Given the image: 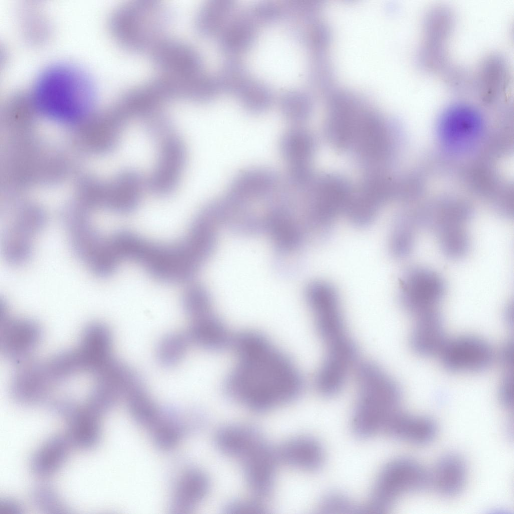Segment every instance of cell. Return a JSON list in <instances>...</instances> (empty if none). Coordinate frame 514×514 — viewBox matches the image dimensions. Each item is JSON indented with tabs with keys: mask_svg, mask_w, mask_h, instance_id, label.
<instances>
[{
	"mask_svg": "<svg viewBox=\"0 0 514 514\" xmlns=\"http://www.w3.org/2000/svg\"><path fill=\"white\" fill-rule=\"evenodd\" d=\"M72 446L66 434L52 436L32 455L30 464L32 473L41 478L54 475L66 461Z\"/></svg>",
	"mask_w": 514,
	"mask_h": 514,
	"instance_id": "cb8c5ba5",
	"label": "cell"
},
{
	"mask_svg": "<svg viewBox=\"0 0 514 514\" xmlns=\"http://www.w3.org/2000/svg\"><path fill=\"white\" fill-rule=\"evenodd\" d=\"M1 319V351L15 362L27 360L41 339L40 327L30 319L12 318L5 310Z\"/></svg>",
	"mask_w": 514,
	"mask_h": 514,
	"instance_id": "4fadbf2b",
	"label": "cell"
},
{
	"mask_svg": "<svg viewBox=\"0 0 514 514\" xmlns=\"http://www.w3.org/2000/svg\"><path fill=\"white\" fill-rule=\"evenodd\" d=\"M111 334L104 324L95 322L84 329L76 348L84 365L89 370H97L111 358Z\"/></svg>",
	"mask_w": 514,
	"mask_h": 514,
	"instance_id": "ffe728a7",
	"label": "cell"
},
{
	"mask_svg": "<svg viewBox=\"0 0 514 514\" xmlns=\"http://www.w3.org/2000/svg\"><path fill=\"white\" fill-rule=\"evenodd\" d=\"M358 395L352 426L355 434L370 437L383 432L399 411L402 391L398 384L377 364L370 361L357 366Z\"/></svg>",
	"mask_w": 514,
	"mask_h": 514,
	"instance_id": "3957f363",
	"label": "cell"
},
{
	"mask_svg": "<svg viewBox=\"0 0 514 514\" xmlns=\"http://www.w3.org/2000/svg\"><path fill=\"white\" fill-rule=\"evenodd\" d=\"M102 414L84 402L72 403L61 416L67 423V433L73 446L90 449L101 437Z\"/></svg>",
	"mask_w": 514,
	"mask_h": 514,
	"instance_id": "2e32d148",
	"label": "cell"
},
{
	"mask_svg": "<svg viewBox=\"0 0 514 514\" xmlns=\"http://www.w3.org/2000/svg\"><path fill=\"white\" fill-rule=\"evenodd\" d=\"M415 317L416 322L410 338L412 348L423 356L440 354L447 340L440 313L435 309Z\"/></svg>",
	"mask_w": 514,
	"mask_h": 514,
	"instance_id": "d6986e66",
	"label": "cell"
},
{
	"mask_svg": "<svg viewBox=\"0 0 514 514\" xmlns=\"http://www.w3.org/2000/svg\"><path fill=\"white\" fill-rule=\"evenodd\" d=\"M190 342L187 334L173 332L164 335L157 347L159 363L165 367L176 365L184 356Z\"/></svg>",
	"mask_w": 514,
	"mask_h": 514,
	"instance_id": "836d02e7",
	"label": "cell"
},
{
	"mask_svg": "<svg viewBox=\"0 0 514 514\" xmlns=\"http://www.w3.org/2000/svg\"><path fill=\"white\" fill-rule=\"evenodd\" d=\"M148 134L160 143L174 134L170 118L159 108L142 118Z\"/></svg>",
	"mask_w": 514,
	"mask_h": 514,
	"instance_id": "74e56055",
	"label": "cell"
},
{
	"mask_svg": "<svg viewBox=\"0 0 514 514\" xmlns=\"http://www.w3.org/2000/svg\"><path fill=\"white\" fill-rule=\"evenodd\" d=\"M394 186L384 172H367L359 188L353 190L345 212L355 224H368L383 203L394 197Z\"/></svg>",
	"mask_w": 514,
	"mask_h": 514,
	"instance_id": "8fae6325",
	"label": "cell"
},
{
	"mask_svg": "<svg viewBox=\"0 0 514 514\" xmlns=\"http://www.w3.org/2000/svg\"><path fill=\"white\" fill-rule=\"evenodd\" d=\"M430 476L413 459L403 457L392 460L380 470L362 510L371 513L387 512L402 495L423 490L430 485Z\"/></svg>",
	"mask_w": 514,
	"mask_h": 514,
	"instance_id": "52a82bcc",
	"label": "cell"
},
{
	"mask_svg": "<svg viewBox=\"0 0 514 514\" xmlns=\"http://www.w3.org/2000/svg\"><path fill=\"white\" fill-rule=\"evenodd\" d=\"M436 234L440 249L447 258L459 260L468 252L470 238L465 227L445 230Z\"/></svg>",
	"mask_w": 514,
	"mask_h": 514,
	"instance_id": "e575fe53",
	"label": "cell"
},
{
	"mask_svg": "<svg viewBox=\"0 0 514 514\" xmlns=\"http://www.w3.org/2000/svg\"><path fill=\"white\" fill-rule=\"evenodd\" d=\"M318 510L323 513H351L361 509L345 494L332 492L321 498Z\"/></svg>",
	"mask_w": 514,
	"mask_h": 514,
	"instance_id": "f35d334b",
	"label": "cell"
},
{
	"mask_svg": "<svg viewBox=\"0 0 514 514\" xmlns=\"http://www.w3.org/2000/svg\"><path fill=\"white\" fill-rule=\"evenodd\" d=\"M280 150L289 168L310 167L315 151V140L307 131L293 128L282 136Z\"/></svg>",
	"mask_w": 514,
	"mask_h": 514,
	"instance_id": "f1b7e54d",
	"label": "cell"
},
{
	"mask_svg": "<svg viewBox=\"0 0 514 514\" xmlns=\"http://www.w3.org/2000/svg\"><path fill=\"white\" fill-rule=\"evenodd\" d=\"M209 488V479L202 471H187L176 484L172 497V510L176 513H187L205 498Z\"/></svg>",
	"mask_w": 514,
	"mask_h": 514,
	"instance_id": "4316f807",
	"label": "cell"
},
{
	"mask_svg": "<svg viewBox=\"0 0 514 514\" xmlns=\"http://www.w3.org/2000/svg\"><path fill=\"white\" fill-rule=\"evenodd\" d=\"M467 474L464 459L458 454L448 453L440 458L430 473V484L443 495L454 496L463 489Z\"/></svg>",
	"mask_w": 514,
	"mask_h": 514,
	"instance_id": "d4e9b609",
	"label": "cell"
},
{
	"mask_svg": "<svg viewBox=\"0 0 514 514\" xmlns=\"http://www.w3.org/2000/svg\"><path fill=\"white\" fill-rule=\"evenodd\" d=\"M144 186L143 178L138 172L131 170L122 172L110 190L107 205L118 213L133 212L140 202Z\"/></svg>",
	"mask_w": 514,
	"mask_h": 514,
	"instance_id": "83f0119b",
	"label": "cell"
},
{
	"mask_svg": "<svg viewBox=\"0 0 514 514\" xmlns=\"http://www.w3.org/2000/svg\"><path fill=\"white\" fill-rule=\"evenodd\" d=\"M31 94L37 108L64 120L84 116L93 106L96 97L95 84L88 73L66 62L45 68L38 76Z\"/></svg>",
	"mask_w": 514,
	"mask_h": 514,
	"instance_id": "7a4b0ae2",
	"label": "cell"
},
{
	"mask_svg": "<svg viewBox=\"0 0 514 514\" xmlns=\"http://www.w3.org/2000/svg\"><path fill=\"white\" fill-rule=\"evenodd\" d=\"M128 259L142 265L157 280L167 283L189 281L202 263L185 237L178 242L164 244L138 235L130 249Z\"/></svg>",
	"mask_w": 514,
	"mask_h": 514,
	"instance_id": "5b68a950",
	"label": "cell"
},
{
	"mask_svg": "<svg viewBox=\"0 0 514 514\" xmlns=\"http://www.w3.org/2000/svg\"><path fill=\"white\" fill-rule=\"evenodd\" d=\"M276 453L277 458L286 464L306 471L318 469L324 459L321 444L308 436H297L287 440Z\"/></svg>",
	"mask_w": 514,
	"mask_h": 514,
	"instance_id": "44dd1931",
	"label": "cell"
},
{
	"mask_svg": "<svg viewBox=\"0 0 514 514\" xmlns=\"http://www.w3.org/2000/svg\"><path fill=\"white\" fill-rule=\"evenodd\" d=\"M21 506L19 502L12 498L0 500V514H19Z\"/></svg>",
	"mask_w": 514,
	"mask_h": 514,
	"instance_id": "b9f144b4",
	"label": "cell"
},
{
	"mask_svg": "<svg viewBox=\"0 0 514 514\" xmlns=\"http://www.w3.org/2000/svg\"><path fill=\"white\" fill-rule=\"evenodd\" d=\"M446 291L442 277L422 267L410 268L400 282V301L404 309L415 316L437 309Z\"/></svg>",
	"mask_w": 514,
	"mask_h": 514,
	"instance_id": "9c48e42d",
	"label": "cell"
},
{
	"mask_svg": "<svg viewBox=\"0 0 514 514\" xmlns=\"http://www.w3.org/2000/svg\"><path fill=\"white\" fill-rule=\"evenodd\" d=\"M265 507L257 500H237L231 502L227 507L229 513L251 514L262 512Z\"/></svg>",
	"mask_w": 514,
	"mask_h": 514,
	"instance_id": "ab89813d",
	"label": "cell"
},
{
	"mask_svg": "<svg viewBox=\"0 0 514 514\" xmlns=\"http://www.w3.org/2000/svg\"><path fill=\"white\" fill-rule=\"evenodd\" d=\"M480 115L473 107L466 104H456L449 107L443 115V121L450 125L449 134L451 143H467L468 139H475L479 123Z\"/></svg>",
	"mask_w": 514,
	"mask_h": 514,
	"instance_id": "4dcf8cb0",
	"label": "cell"
},
{
	"mask_svg": "<svg viewBox=\"0 0 514 514\" xmlns=\"http://www.w3.org/2000/svg\"><path fill=\"white\" fill-rule=\"evenodd\" d=\"M306 298L315 316L317 330L326 348L338 345L349 337L346 332L339 296L332 285L324 281L314 282L309 286Z\"/></svg>",
	"mask_w": 514,
	"mask_h": 514,
	"instance_id": "ba28073f",
	"label": "cell"
},
{
	"mask_svg": "<svg viewBox=\"0 0 514 514\" xmlns=\"http://www.w3.org/2000/svg\"><path fill=\"white\" fill-rule=\"evenodd\" d=\"M237 361L224 383L232 400L252 410L264 412L297 399L304 388L292 359L263 334L253 331L233 337Z\"/></svg>",
	"mask_w": 514,
	"mask_h": 514,
	"instance_id": "6da1fadb",
	"label": "cell"
},
{
	"mask_svg": "<svg viewBox=\"0 0 514 514\" xmlns=\"http://www.w3.org/2000/svg\"><path fill=\"white\" fill-rule=\"evenodd\" d=\"M181 302L184 311L193 319L210 312L209 296L201 286L189 287L184 293Z\"/></svg>",
	"mask_w": 514,
	"mask_h": 514,
	"instance_id": "d590c367",
	"label": "cell"
},
{
	"mask_svg": "<svg viewBox=\"0 0 514 514\" xmlns=\"http://www.w3.org/2000/svg\"><path fill=\"white\" fill-rule=\"evenodd\" d=\"M45 220L41 216H22L11 223L4 235V253L13 265L27 262L31 256L33 242L42 229Z\"/></svg>",
	"mask_w": 514,
	"mask_h": 514,
	"instance_id": "e0dca14e",
	"label": "cell"
},
{
	"mask_svg": "<svg viewBox=\"0 0 514 514\" xmlns=\"http://www.w3.org/2000/svg\"><path fill=\"white\" fill-rule=\"evenodd\" d=\"M21 364L12 379L13 399L18 403L27 406L47 402L50 384L43 362L26 360Z\"/></svg>",
	"mask_w": 514,
	"mask_h": 514,
	"instance_id": "9a60e30c",
	"label": "cell"
},
{
	"mask_svg": "<svg viewBox=\"0 0 514 514\" xmlns=\"http://www.w3.org/2000/svg\"><path fill=\"white\" fill-rule=\"evenodd\" d=\"M499 400L501 403L507 408L512 406L513 402V380L512 375H506L500 386Z\"/></svg>",
	"mask_w": 514,
	"mask_h": 514,
	"instance_id": "60d3db41",
	"label": "cell"
},
{
	"mask_svg": "<svg viewBox=\"0 0 514 514\" xmlns=\"http://www.w3.org/2000/svg\"><path fill=\"white\" fill-rule=\"evenodd\" d=\"M440 354L444 367L454 372L482 370L489 366L493 358L490 345L481 338L472 335L447 340Z\"/></svg>",
	"mask_w": 514,
	"mask_h": 514,
	"instance_id": "7c38bea8",
	"label": "cell"
},
{
	"mask_svg": "<svg viewBox=\"0 0 514 514\" xmlns=\"http://www.w3.org/2000/svg\"><path fill=\"white\" fill-rule=\"evenodd\" d=\"M277 181V175L269 169H248L241 172L232 180L226 196L237 204L242 203L271 192Z\"/></svg>",
	"mask_w": 514,
	"mask_h": 514,
	"instance_id": "7402d4cb",
	"label": "cell"
},
{
	"mask_svg": "<svg viewBox=\"0 0 514 514\" xmlns=\"http://www.w3.org/2000/svg\"><path fill=\"white\" fill-rule=\"evenodd\" d=\"M383 432L412 443L425 444L435 437L437 425L431 418L413 416L400 410L390 420Z\"/></svg>",
	"mask_w": 514,
	"mask_h": 514,
	"instance_id": "603a6c76",
	"label": "cell"
},
{
	"mask_svg": "<svg viewBox=\"0 0 514 514\" xmlns=\"http://www.w3.org/2000/svg\"><path fill=\"white\" fill-rule=\"evenodd\" d=\"M169 16L166 8L157 2L134 1L118 7L112 13L109 28L116 39L128 48H153L162 39Z\"/></svg>",
	"mask_w": 514,
	"mask_h": 514,
	"instance_id": "8992f818",
	"label": "cell"
},
{
	"mask_svg": "<svg viewBox=\"0 0 514 514\" xmlns=\"http://www.w3.org/2000/svg\"><path fill=\"white\" fill-rule=\"evenodd\" d=\"M31 501L39 509L48 513H62L67 507L56 491L48 485H39L31 493Z\"/></svg>",
	"mask_w": 514,
	"mask_h": 514,
	"instance_id": "8d00e7d4",
	"label": "cell"
},
{
	"mask_svg": "<svg viewBox=\"0 0 514 514\" xmlns=\"http://www.w3.org/2000/svg\"><path fill=\"white\" fill-rule=\"evenodd\" d=\"M17 18L23 37L30 44H42L49 39L50 21L39 5L30 1L20 4Z\"/></svg>",
	"mask_w": 514,
	"mask_h": 514,
	"instance_id": "f546056e",
	"label": "cell"
},
{
	"mask_svg": "<svg viewBox=\"0 0 514 514\" xmlns=\"http://www.w3.org/2000/svg\"><path fill=\"white\" fill-rule=\"evenodd\" d=\"M158 161L148 181L156 195L166 196L173 192L180 178L186 159L182 141L175 134L161 142Z\"/></svg>",
	"mask_w": 514,
	"mask_h": 514,
	"instance_id": "5bb4252c",
	"label": "cell"
},
{
	"mask_svg": "<svg viewBox=\"0 0 514 514\" xmlns=\"http://www.w3.org/2000/svg\"><path fill=\"white\" fill-rule=\"evenodd\" d=\"M216 442L222 452L241 463L247 482L258 496L269 493L277 456L257 429L245 425L226 426L218 431Z\"/></svg>",
	"mask_w": 514,
	"mask_h": 514,
	"instance_id": "277c9868",
	"label": "cell"
},
{
	"mask_svg": "<svg viewBox=\"0 0 514 514\" xmlns=\"http://www.w3.org/2000/svg\"><path fill=\"white\" fill-rule=\"evenodd\" d=\"M310 185L311 217L321 229H327L340 212L345 211L353 189L346 178L336 174L324 175Z\"/></svg>",
	"mask_w": 514,
	"mask_h": 514,
	"instance_id": "30bf717a",
	"label": "cell"
},
{
	"mask_svg": "<svg viewBox=\"0 0 514 514\" xmlns=\"http://www.w3.org/2000/svg\"><path fill=\"white\" fill-rule=\"evenodd\" d=\"M129 411L141 425L152 433L165 420L166 416L147 394L143 384L132 390L125 397Z\"/></svg>",
	"mask_w": 514,
	"mask_h": 514,
	"instance_id": "1f68e13d",
	"label": "cell"
},
{
	"mask_svg": "<svg viewBox=\"0 0 514 514\" xmlns=\"http://www.w3.org/2000/svg\"><path fill=\"white\" fill-rule=\"evenodd\" d=\"M501 360L506 366L509 367L513 363V347L511 344L506 345L502 351Z\"/></svg>",
	"mask_w": 514,
	"mask_h": 514,
	"instance_id": "7bdbcfd3",
	"label": "cell"
},
{
	"mask_svg": "<svg viewBox=\"0 0 514 514\" xmlns=\"http://www.w3.org/2000/svg\"><path fill=\"white\" fill-rule=\"evenodd\" d=\"M187 335L190 342L214 351L232 346L233 338L224 323L210 312L194 319Z\"/></svg>",
	"mask_w": 514,
	"mask_h": 514,
	"instance_id": "484cf974",
	"label": "cell"
},
{
	"mask_svg": "<svg viewBox=\"0 0 514 514\" xmlns=\"http://www.w3.org/2000/svg\"><path fill=\"white\" fill-rule=\"evenodd\" d=\"M419 226L415 215L403 214L395 221L391 236L392 252L398 258H405L412 251L415 230Z\"/></svg>",
	"mask_w": 514,
	"mask_h": 514,
	"instance_id": "d6a6232c",
	"label": "cell"
},
{
	"mask_svg": "<svg viewBox=\"0 0 514 514\" xmlns=\"http://www.w3.org/2000/svg\"><path fill=\"white\" fill-rule=\"evenodd\" d=\"M155 63L165 74L190 75L200 73L201 62L197 52L177 40L162 39L152 48Z\"/></svg>",
	"mask_w": 514,
	"mask_h": 514,
	"instance_id": "ac0fdd59",
	"label": "cell"
}]
</instances>
